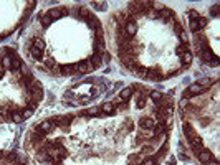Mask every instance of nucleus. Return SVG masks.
I'll return each mask as SVG.
<instances>
[{
  "label": "nucleus",
  "mask_w": 220,
  "mask_h": 165,
  "mask_svg": "<svg viewBox=\"0 0 220 165\" xmlns=\"http://www.w3.org/2000/svg\"><path fill=\"white\" fill-rule=\"evenodd\" d=\"M205 27H207V20L202 18V17H199V18L189 22V28H190L192 32H195V33H199L202 28H205Z\"/></svg>",
  "instance_id": "nucleus-3"
},
{
  "label": "nucleus",
  "mask_w": 220,
  "mask_h": 165,
  "mask_svg": "<svg viewBox=\"0 0 220 165\" xmlns=\"http://www.w3.org/2000/svg\"><path fill=\"white\" fill-rule=\"evenodd\" d=\"M195 154H197V157H199V160L202 163H210L212 162V154L208 150H197Z\"/></svg>",
  "instance_id": "nucleus-4"
},
{
  "label": "nucleus",
  "mask_w": 220,
  "mask_h": 165,
  "mask_svg": "<svg viewBox=\"0 0 220 165\" xmlns=\"http://www.w3.org/2000/svg\"><path fill=\"white\" fill-rule=\"evenodd\" d=\"M12 121L13 122H23V116H22V112H17V111H12Z\"/></svg>",
  "instance_id": "nucleus-16"
},
{
  "label": "nucleus",
  "mask_w": 220,
  "mask_h": 165,
  "mask_svg": "<svg viewBox=\"0 0 220 165\" xmlns=\"http://www.w3.org/2000/svg\"><path fill=\"white\" fill-rule=\"evenodd\" d=\"M210 13H212V15H217V13H218V3L213 5V8H210Z\"/></svg>",
  "instance_id": "nucleus-24"
},
{
  "label": "nucleus",
  "mask_w": 220,
  "mask_h": 165,
  "mask_svg": "<svg viewBox=\"0 0 220 165\" xmlns=\"http://www.w3.org/2000/svg\"><path fill=\"white\" fill-rule=\"evenodd\" d=\"M210 165H218V163H217V162H213V163H210Z\"/></svg>",
  "instance_id": "nucleus-26"
},
{
  "label": "nucleus",
  "mask_w": 220,
  "mask_h": 165,
  "mask_svg": "<svg viewBox=\"0 0 220 165\" xmlns=\"http://www.w3.org/2000/svg\"><path fill=\"white\" fill-rule=\"evenodd\" d=\"M0 76H2V71H0Z\"/></svg>",
  "instance_id": "nucleus-27"
},
{
  "label": "nucleus",
  "mask_w": 220,
  "mask_h": 165,
  "mask_svg": "<svg viewBox=\"0 0 220 165\" xmlns=\"http://www.w3.org/2000/svg\"><path fill=\"white\" fill-rule=\"evenodd\" d=\"M151 98H152V101L157 102V101H161V99H162V94L159 91H151Z\"/></svg>",
  "instance_id": "nucleus-18"
},
{
  "label": "nucleus",
  "mask_w": 220,
  "mask_h": 165,
  "mask_svg": "<svg viewBox=\"0 0 220 165\" xmlns=\"http://www.w3.org/2000/svg\"><path fill=\"white\" fill-rule=\"evenodd\" d=\"M141 126L144 129H152L156 126V119H152V117H146V119L141 121Z\"/></svg>",
  "instance_id": "nucleus-10"
},
{
  "label": "nucleus",
  "mask_w": 220,
  "mask_h": 165,
  "mask_svg": "<svg viewBox=\"0 0 220 165\" xmlns=\"http://www.w3.org/2000/svg\"><path fill=\"white\" fill-rule=\"evenodd\" d=\"M197 84H199V86H202L204 89H207V88L212 84V79H210V78H202V79H199V81H197Z\"/></svg>",
  "instance_id": "nucleus-14"
},
{
  "label": "nucleus",
  "mask_w": 220,
  "mask_h": 165,
  "mask_svg": "<svg viewBox=\"0 0 220 165\" xmlns=\"http://www.w3.org/2000/svg\"><path fill=\"white\" fill-rule=\"evenodd\" d=\"M32 114H33V111H32L30 108H25V109L22 111V116H23V119H27V117H30Z\"/></svg>",
  "instance_id": "nucleus-19"
},
{
  "label": "nucleus",
  "mask_w": 220,
  "mask_h": 165,
  "mask_svg": "<svg viewBox=\"0 0 220 165\" xmlns=\"http://www.w3.org/2000/svg\"><path fill=\"white\" fill-rule=\"evenodd\" d=\"M181 60H182V68H189L190 63H192V53L187 50V51H185L184 55L181 56Z\"/></svg>",
  "instance_id": "nucleus-7"
},
{
  "label": "nucleus",
  "mask_w": 220,
  "mask_h": 165,
  "mask_svg": "<svg viewBox=\"0 0 220 165\" xmlns=\"http://www.w3.org/2000/svg\"><path fill=\"white\" fill-rule=\"evenodd\" d=\"M189 17H190V20L199 18V12H197V10H190V12H189Z\"/></svg>",
  "instance_id": "nucleus-22"
},
{
  "label": "nucleus",
  "mask_w": 220,
  "mask_h": 165,
  "mask_svg": "<svg viewBox=\"0 0 220 165\" xmlns=\"http://www.w3.org/2000/svg\"><path fill=\"white\" fill-rule=\"evenodd\" d=\"M76 71V64H63L61 66V74H73Z\"/></svg>",
  "instance_id": "nucleus-9"
},
{
  "label": "nucleus",
  "mask_w": 220,
  "mask_h": 165,
  "mask_svg": "<svg viewBox=\"0 0 220 165\" xmlns=\"http://www.w3.org/2000/svg\"><path fill=\"white\" fill-rule=\"evenodd\" d=\"M131 96H132V88H126V89H123L119 94L121 99H129Z\"/></svg>",
  "instance_id": "nucleus-15"
},
{
  "label": "nucleus",
  "mask_w": 220,
  "mask_h": 165,
  "mask_svg": "<svg viewBox=\"0 0 220 165\" xmlns=\"http://www.w3.org/2000/svg\"><path fill=\"white\" fill-rule=\"evenodd\" d=\"M141 165H156V160L152 157H147V158H144V160H142Z\"/></svg>",
  "instance_id": "nucleus-21"
},
{
  "label": "nucleus",
  "mask_w": 220,
  "mask_h": 165,
  "mask_svg": "<svg viewBox=\"0 0 220 165\" xmlns=\"http://www.w3.org/2000/svg\"><path fill=\"white\" fill-rule=\"evenodd\" d=\"M30 55L35 58L37 61H40L45 55V41L42 38H35L33 43L30 46Z\"/></svg>",
  "instance_id": "nucleus-1"
},
{
  "label": "nucleus",
  "mask_w": 220,
  "mask_h": 165,
  "mask_svg": "<svg viewBox=\"0 0 220 165\" xmlns=\"http://www.w3.org/2000/svg\"><path fill=\"white\" fill-rule=\"evenodd\" d=\"M2 66L7 68V69H12V56L10 55H5L2 58Z\"/></svg>",
  "instance_id": "nucleus-12"
},
{
  "label": "nucleus",
  "mask_w": 220,
  "mask_h": 165,
  "mask_svg": "<svg viewBox=\"0 0 220 165\" xmlns=\"http://www.w3.org/2000/svg\"><path fill=\"white\" fill-rule=\"evenodd\" d=\"M157 17H159V18L164 22V23H167V22H169V18H172V17H174V13H172L171 8H166V7H164V8H162L159 13H157Z\"/></svg>",
  "instance_id": "nucleus-5"
},
{
  "label": "nucleus",
  "mask_w": 220,
  "mask_h": 165,
  "mask_svg": "<svg viewBox=\"0 0 220 165\" xmlns=\"http://www.w3.org/2000/svg\"><path fill=\"white\" fill-rule=\"evenodd\" d=\"M91 5H93V7H95L96 10H104V8L108 7V3H106V2H93Z\"/></svg>",
  "instance_id": "nucleus-17"
},
{
  "label": "nucleus",
  "mask_w": 220,
  "mask_h": 165,
  "mask_svg": "<svg viewBox=\"0 0 220 165\" xmlns=\"http://www.w3.org/2000/svg\"><path fill=\"white\" fill-rule=\"evenodd\" d=\"M174 30L181 33V32H182V27H181V23H174Z\"/></svg>",
  "instance_id": "nucleus-25"
},
{
  "label": "nucleus",
  "mask_w": 220,
  "mask_h": 165,
  "mask_svg": "<svg viewBox=\"0 0 220 165\" xmlns=\"http://www.w3.org/2000/svg\"><path fill=\"white\" fill-rule=\"evenodd\" d=\"M63 15H68V8L65 7H56V8H50L46 12V17L50 20H60Z\"/></svg>",
  "instance_id": "nucleus-2"
},
{
  "label": "nucleus",
  "mask_w": 220,
  "mask_h": 165,
  "mask_svg": "<svg viewBox=\"0 0 220 165\" xmlns=\"http://www.w3.org/2000/svg\"><path fill=\"white\" fill-rule=\"evenodd\" d=\"M0 158H2V154H0Z\"/></svg>",
  "instance_id": "nucleus-28"
},
{
  "label": "nucleus",
  "mask_w": 220,
  "mask_h": 165,
  "mask_svg": "<svg viewBox=\"0 0 220 165\" xmlns=\"http://www.w3.org/2000/svg\"><path fill=\"white\" fill-rule=\"evenodd\" d=\"M78 15L81 17V18H86V20H88V18H90V8H88V7H79V8H78Z\"/></svg>",
  "instance_id": "nucleus-11"
},
{
  "label": "nucleus",
  "mask_w": 220,
  "mask_h": 165,
  "mask_svg": "<svg viewBox=\"0 0 220 165\" xmlns=\"http://www.w3.org/2000/svg\"><path fill=\"white\" fill-rule=\"evenodd\" d=\"M101 111H103V112L111 114L113 111H114V104H113V102H104V104L101 106Z\"/></svg>",
  "instance_id": "nucleus-13"
},
{
  "label": "nucleus",
  "mask_w": 220,
  "mask_h": 165,
  "mask_svg": "<svg viewBox=\"0 0 220 165\" xmlns=\"http://www.w3.org/2000/svg\"><path fill=\"white\" fill-rule=\"evenodd\" d=\"M179 38H181V41H182V43H185V45H187V41H189V35L185 33V32H181V33H179Z\"/></svg>",
  "instance_id": "nucleus-20"
},
{
  "label": "nucleus",
  "mask_w": 220,
  "mask_h": 165,
  "mask_svg": "<svg viewBox=\"0 0 220 165\" xmlns=\"http://www.w3.org/2000/svg\"><path fill=\"white\" fill-rule=\"evenodd\" d=\"M38 131L42 132V134H46V132H50V131H53V124H51L50 121H43L42 124H38Z\"/></svg>",
  "instance_id": "nucleus-6"
},
{
  "label": "nucleus",
  "mask_w": 220,
  "mask_h": 165,
  "mask_svg": "<svg viewBox=\"0 0 220 165\" xmlns=\"http://www.w3.org/2000/svg\"><path fill=\"white\" fill-rule=\"evenodd\" d=\"M90 69H91V66H90V63H88V61H83V63H78V64H76V71L81 73V74L88 73Z\"/></svg>",
  "instance_id": "nucleus-8"
},
{
  "label": "nucleus",
  "mask_w": 220,
  "mask_h": 165,
  "mask_svg": "<svg viewBox=\"0 0 220 165\" xmlns=\"http://www.w3.org/2000/svg\"><path fill=\"white\" fill-rule=\"evenodd\" d=\"M50 23H51V20H50V18H48V17H46V15H45V17H43V18H42V25H43V27L46 28V27H50Z\"/></svg>",
  "instance_id": "nucleus-23"
}]
</instances>
